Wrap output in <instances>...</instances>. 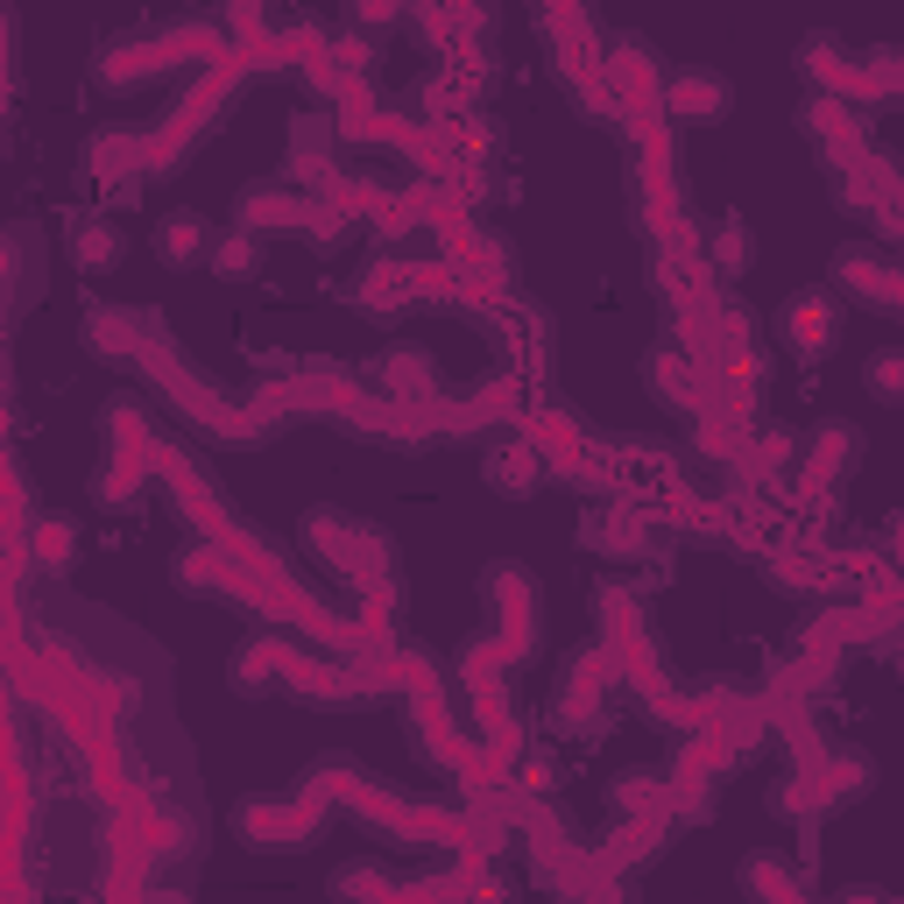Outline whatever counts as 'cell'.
<instances>
[]
</instances>
